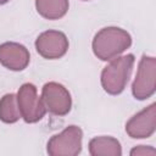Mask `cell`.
Here are the masks:
<instances>
[{
	"label": "cell",
	"mask_w": 156,
	"mask_h": 156,
	"mask_svg": "<svg viewBox=\"0 0 156 156\" xmlns=\"http://www.w3.org/2000/svg\"><path fill=\"white\" fill-rule=\"evenodd\" d=\"M0 118L6 122H13L18 118V113L15 108V95H5L0 102Z\"/></svg>",
	"instance_id": "ba28073f"
},
{
	"label": "cell",
	"mask_w": 156,
	"mask_h": 156,
	"mask_svg": "<svg viewBox=\"0 0 156 156\" xmlns=\"http://www.w3.org/2000/svg\"><path fill=\"white\" fill-rule=\"evenodd\" d=\"M43 96L48 105V108L56 115H65L69 111L71 99L69 94L65 90L62 85L56 83L45 84L43 90Z\"/></svg>",
	"instance_id": "277c9868"
},
{
	"label": "cell",
	"mask_w": 156,
	"mask_h": 156,
	"mask_svg": "<svg viewBox=\"0 0 156 156\" xmlns=\"http://www.w3.org/2000/svg\"><path fill=\"white\" fill-rule=\"evenodd\" d=\"M18 102L26 121L33 122L40 119L44 115V108L38 101L35 95V88L32 84H24L18 93Z\"/></svg>",
	"instance_id": "5b68a950"
},
{
	"label": "cell",
	"mask_w": 156,
	"mask_h": 156,
	"mask_svg": "<svg viewBox=\"0 0 156 156\" xmlns=\"http://www.w3.org/2000/svg\"><path fill=\"white\" fill-rule=\"evenodd\" d=\"M37 50L40 55L48 58L62 56L67 50L66 37L60 32L43 33L37 40Z\"/></svg>",
	"instance_id": "3957f363"
},
{
	"label": "cell",
	"mask_w": 156,
	"mask_h": 156,
	"mask_svg": "<svg viewBox=\"0 0 156 156\" xmlns=\"http://www.w3.org/2000/svg\"><path fill=\"white\" fill-rule=\"evenodd\" d=\"M6 1H7V0H0V5H1V4H5Z\"/></svg>",
	"instance_id": "9c48e42d"
},
{
	"label": "cell",
	"mask_w": 156,
	"mask_h": 156,
	"mask_svg": "<svg viewBox=\"0 0 156 156\" xmlns=\"http://www.w3.org/2000/svg\"><path fill=\"white\" fill-rule=\"evenodd\" d=\"M67 0H37V9L46 18L62 17L67 11Z\"/></svg>",
	"instance_id": "52a82bcc"
},
{
	"label": "cell",
	"mask_w": 156,
	"mask_h": 156,
	"mask_svg": "<svg viewBox=\"0 0 156 156\" xmlns=\"http://www.w3.org/2000/svg\"><path fill=\"white\" fill-rule=\"evenodd\" d=\"M28 58L29 55L22 45L7 43L0 46V62L11 69H23L28 63Z\"/></svg>",
	"instance_id": "8992f818"
},
{
	"label": "cell",
	"mask_w": 156,
	"mask_h": 156,
	"mask_svg": "<svg viewBox=\"0 0 156 156\" xmlns=\"http://www.w3.org/2000/svg\"><path fill=\"white\" fill-rule=\"evenodd\" d=\"M133 63V56L128 55L118 58L106 67L102 72V85L106 91L111 94H117L123 90L128 76L130 73Z\"/></svg>",
	"instance_id": "7a4b0ae2"
},
{
	"label": "cell",
	"mask_w": 156,
	"mask_h": 156,
	"mask_svg": "<svg viewBox=\"0 0 156 156\" xmlns=\"http://www.w3.org/2000/svg\"><path fill=\"white\" fill-rule=\"evenodd\" d=\"M130 44V37L119 28H105L96 34L93 43L94 52L101 60H110Z\"/></svg>",
	"instance_id": "6da1fadb"
}]
</instances>
